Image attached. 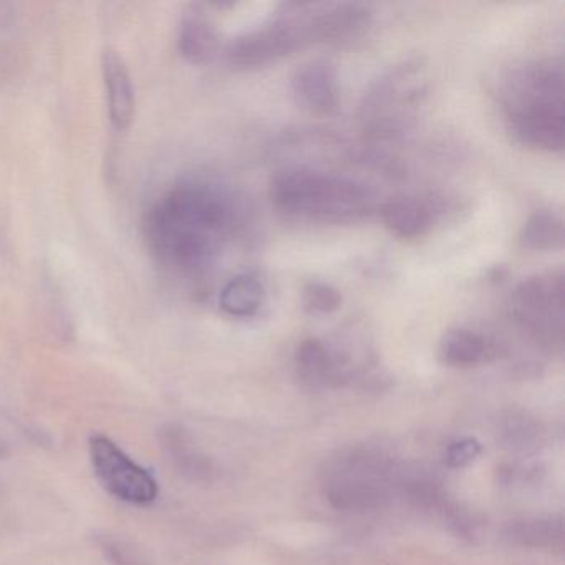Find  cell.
Here are the masks:
<instances>
[{"instance_id":"277c9868","label":"cell","mask_w":565,"mask_h":565,"mask_svg":"<svg viewBox=\"0 0 565 565\" xmlns=\"http://www.w3.org/2000/svg\"><path fill=\"white\" fill-rule=\"evenodd\" d=\"M429 97L428 65L415 57L380 75L360 104L359 121L372 143H398L418 127Z\"/></svg>"},{"instance_id":"8992f818","label":"cell","mask_w":565,"mask_h":565,"mask_svg":"<svg viewBox=\"0 0 565 565\" xmlns=\"http://www.w3.org/2000/svg\"><path fill=\"white\" fill-rule=\"evenodd\" d=\"M514 322L522 332L548 347L562 345L565 323V277L561 269L527 277L511 299Z\"/></svg>"},{"instance_id":"6da1fadb","label":"cell","mask_w":565,"mask_h":565,"mask_svg":"<svg viewBox=\"0 0 565 565\" xmlns=\"http://www.w3.org/2000/svg\"><path fill=\"white\" fill-rule=\"evenodd\" d=\"M246 220V204L236 191L207 178H184L148 204L145 241L160 266L196 280L213 270Z\"/></svg>"},{"instance_id":"9a60e30c","label":"cell","mask_w":565,"mask_h":565,"mask_svg":"<svg viewBox=\"0 0 565 565\" xmlns=\"http://www.w3.org/2000/svg\"><path fill=\"white\" fill-rule=\"evenodd\" d=\"M296 362L300 375L310 382H326L339 370V362L330 352L329 347L317 339L300 343L296 353Z\"/></svg>"},{"instance_id":"4fadbf2b","label":"cell","mask_w":565,"mask_h":565,"mask_svg":"<svg viewBox=\"0 0 565 565\" xmlns=\"http://www.w3.org/2000/svg\"><path fill=\"white\" fill-rule=\"evenodd\" d=\"M564 221L554 211L539 210L529 216L519 233L522 249L532 253H554L564 247Z\"/></svg>"},{"instance_id":"52a82bcc","label":"cell","mask_w":565,"mask_h":565,"mask_svg":"<svg viewBox=\"0 0 565 565\" xmlns=\"http://www.w3.org/2000/svg\"><path fill=\"white\" fill-rule=\"evenodd\" d=\"M465 211V204L451 193L396 194L383 201L380 220L398 239H418L446 220Z\"/></svg>"},{"instance_id":"5bb4252c","label":"cell","mask_w":565,"mask_h":565,"mask_svg":"<svg viewBox=\"0 0 565 565\" xmlns=\"http://www.w3.org/2000/svg\"><path fill=\"white\" fill-rule=\"evenodd\" d=\"M489 356V343L484 337L468 329H451L439 342V359L456 369H468L484 362Z\"/></svg>"},{"instance_id":"9c48e42d","label":"cell","mask_w":565,"mask_h":565,"mask_svg":"<svg viewBox=\"0 0 565 565\" xmlns=\"http://www.w3.org/2000/svg\"><path fill=\"white\" fill-rule=\"evenodd\" d=\"M297 105L309 114H335L340 107V84L335 65L327 58H313L294 72L290 81Z\"/></svg>"},{"instance_id":"3957f363","label":"cell","mask_w":565,"mask_h":565,"mask_svg":"<svg viewBox=\"0 0 565 565\" xmlns=\"http://www.w3.org/2000/svg\"><path fill=\"white\" fill-rule=\"evenodd\" d=\"M269 200L284 214L335 226L362 223L376 210L375 194L366 184L300 164L270 178Z\"/></svg>"},{"instance_id":"ba28073f","label":"cell","mask_w":565,"mask_h":565,"mask_svg":"<svg viewBox=\"0 0 565 565\" xmlns=\"http://www.w3.org/2000/svg\"><path fill=\"white\" fill-rule=\"evenodd\" d=\"M90 458L98 481L115 498L137 505L150 504L157 499L158 484L153 476L107 436H92Z\"/></svg>"},{"instance_id":"2e32d148","label":"cell","mask_w":565,"mask_h":565,"mask_svg":"<svg viewBox=\"0 0 565 565\" xmlns=\"http://www.w3.org/2000/svg\"><path fill=\"white\" fill-rule=\"evenodd\" d=\"M343 297L337 287L320 280L307 282L302 289V307L312 316H330L342 307Z\"/></svg>"},{"instance_id":"30bf717a","label":"cell","mask_w":565,"mask_h":565,"mask_svg":"<svg viewBox=\"0 0 565 565\" xmlns=\"http://www.w3.org/2000/svg\"><path fill=\"white\" fill-rule=\"evenodd\" d=\"M178 49L190 64H210L220 51V32L201 6H190L184 11L178 31Z\"/></svg>"},{"instance_id":"7a4b0ae2","label":"cell","mask_w":565,"mask_h":565,"mask_svg":"<svg viewBox=\"0 0 565 565\" xmlns=\"http://www.w3.org/2000/svg\"><path fill=\"white\" fill-rule=\"evenodd\" d=\"M564 64L555 58L512 68L499 85L505 125L524 147L545 153L565 148Z\"/></svg>"},{"instance_id":"5b68a950","label":"cell","mask_w":565,"mask_h":565,"mask_svg":"<svg viewBox=\"0 0 565 565\" xmlns=\"http://www.w3.org/2000/svg\"><path fill=\"white\" fill-rule=\"evenodd\" d=\"M329 45V4H286L226 49L234 71H259L312 45Z\"/></svg>"},{"instance_id":"8fae6325","label":"cell","mask_w":565,"mask_h":565,"mask_svg":"<svg viewBox=\"0 0 565 565\" xmlns=\"http://www.w3.org/2000/svg\"><path fill=\"white\" fill-rule=\"evenodd\" d=\"M102 72L111 125L115 130H127L135 117V88L127 65L117 52L107 49L102 57Z\"/></svg>"},{"instance_id":"e0dca14e","label":"cell","mask_w":565,"mask_h":565,"mask_svg":"<svg viewBox=\"0 0 565 565\" xmlns=\"http://www.w3.org/2000/svg\"><path fill=\"white\" fill-rule=\"evenodd\" d=\"M479 452H481V446L476 439H461V441L452 443L449 446L448 452H446V462L451 468H462V466L475 461Z\"/></svg>"},{"instance_id":"7c38bea8","label":"cell","mask_w":565,"mask_h":565,"mask_svg":"<svg viewBox=\"0 0 565 565\" xmlns=\"http://www.w3.org/2000/svg\"><path fill=\"white\" fill-rule=\"evenodd\" d=\"M266 287L259 277L241 274L231 279L220 294V307L234 319H250L263 309Z\"/></svg>"}]
</instances>
